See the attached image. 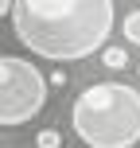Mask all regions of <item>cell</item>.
Segmentation results:
<instances>
[{
    "instance_id": "6da1fadb",
    "label": "cell",
    "mask_w": 140,
    "mask_h": 148,
    "mask_svg": "<svg viewBox=\"0 0 140 148\" xmlns=\"http://www.w3.org/2000/svg\"><path fill=\"white\" fill-rule=\"evenodd\" d=\"M113 23V0H16L12 8L16 39L51 62H78L105 51Z\"/></svg>"
},
{
    "instance_id": "7a4b0ae2",
    "label": "cell",
    "mask_w": 140,
    "mask_h": 148,
    "mask_svg": "<svg viewBox=\"0 0 140 148\" xmlns=\"http://www.w3.org/2000/svg\"><path fill=\"white\" fill-rule=\"evenodd\" d=\"M70 125L86 148L140 144V90L125 82H94L78 94Z\"/></svg>"
},
{
    "instance_id": "3957f363",
    "label": "cell",
    "mask_w": 140,
    "mask_h": 148,
    "mask_svg": "<svg viewBox=\"0 0 140 148\" xmlns=\"http://www.w3.org/2000/svg\"><path fill=\"white\" fill-rule=\"evenodd\" d=\"M47 86L51 82L31 66L27 59L4 55L0 59V125L4 129L27 125L47 105Z\"/></svg>"
},
{
    "instance_id": "277c9868",
    "label": "cell",
    "mask_w": 140,
    "mask_h": 148,
    "mask_svg": "<svg viewBox=\"0 0 140 148\" xmlns=\"http://www.w3.org/2000/svg\"><path fill=\"white\" fill-rule=\"evenodd\" d=\"M101 62H105V70H121L128 62V51H125V47H105V51H101Z\"/></svg>"
},
{
    "instance_id": "5b68a950",
    "label": "cell",
    "mask_w": 140,
    "mask_h": 148,
    "mask_svg": "<svg viewBox=\"0 0 140 148\" xmlns=\"http://www.w3.org/2000/svg\"><path fill=\"white\" fill-rule=\"evenodd\" d=\"M125 39H128V43H136V47H140V8H136V12H128V16H125Z\"/></svg>"
},
{
    "instance_id": "8992f818",
    "label": "cell",
    "mask_w": 140,
    "mask_h": 148,
    "mask_svg": "<svg viewBox=\"0 0 140 148\" xmlns=\"http://www.w3.org/2000/svg\"><path fill=\"white\" fill-rule=\"evenodd\" d=\"M35 144L39 148H59L62 144V133H59V129H43V133L35 136Z\"/></svg>"
},
{
    "instance_id": "52a82bcc",
    "label": "cell",
    "mask_w": 140,
    "mask_h": 148,
    "mask_svg": "<svg viewBox=\"0 0 140 148\" xmlns=\"http://www.w3.org/2000/svg\"><path fill=\"white\" fill-rule=\"evenodd\" d=\"M47 82H51V86H66V70H55Z\"/></svg>"
},
{
    "instance_id": "ba28073f",
    "label": "cell",
    "mask_w": 140,
    "mask_h": 148,
    "mask_svg": "<svg viewBox=\"0 0 140 148\" xmlns=\"http://www.w3.org/2000/svg\"><path fill=\"white\" fill-rule=\"evenodd\" d=\"M12 8H16V0H0V12H8V16H12Z\"/></svg>"
},
{
    "instance_id": "9c48e42d",
    "label": "cell",
    "mask_w": 140,
    "mask_h": 148,
    "mask_svg": "<svg viewBox=\"0 0 140 148\" xmlns=\"http://www.w3.org/2000/svg\"><path fill=\"white\" fill-rule=\"evenodd\" d=\"M136 74H140V70H136Z\"/></svg>"
}]
</instances>
